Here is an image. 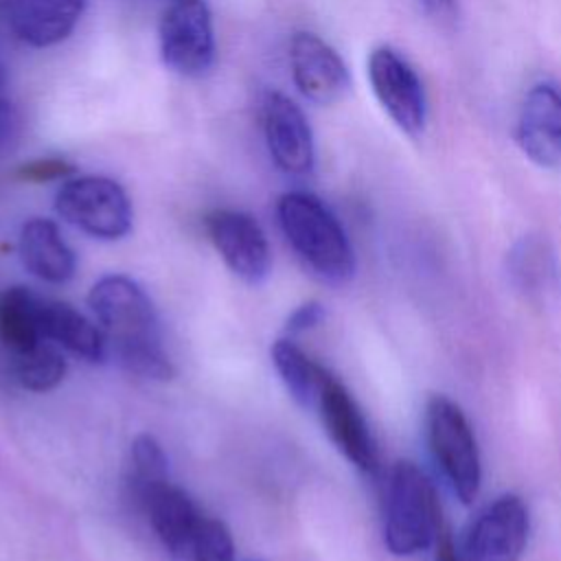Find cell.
<instances>
[{
    "label": "cell",
    "instance_id": "19",
    "mask_svg": "<svg viewBox=\"0 0 561 561\" xmlns=\"http://www.w3.org/2000/svg\"><path fill=\"white\" fill-rule=\"evenodd\" d=\"M42 298L28 287H9L0 291V344L9 355L24 353L42 340L39 327Z\"/></svg>",
    "mask_w": 561,
    "mask_h": 561
},
{
    "label": "cell",
    "instance_id": "23",
    "mask_svg": "<svg viewBox=\"0 0 561 561\" xmlns=\"http://www.w3.org/2000/svg\"><path fill=\"white\" fill-rule=\"evenodd\" d=\"M188 561H234V541L221 519L202 517L191 541Z\"/></svg>",
    "mask_w": 561,
    "mask_h": 561
},
{
    "label": "cell",
    "instance_id": "1",
    "mask_svg": "<svg viewBox=\"0 0 561 561\" xmlns=\"http://www.w3.org/2000/svg\"><path fill=\"white\" fill-rule=\"evenodd\" d=\"M88 305L101 324L105 342L112 344L114 355L125 370L160 381L175 375V368L162 348L153 302L136 280L123 274L103 276L92 285Z\"/></svg>",
    "mask_w": 561,
    "mask_h": 561
},
{
    "label": "cell",
    "instance_id": "6",
    "mask_svg": "<svg viewBox=\"0 0 561 561\" xmlns=\"http://www.w3.org/2000/svg\"><path fill=\"white\" fill-rule=\"evenodd\" d=\"M162 64L184 79L204 77L217 53L213 13L206 0H171L158 20Z\"/></svg>",
    "mask_w": 561,
    "mask_h": 561
},
{
    "label": "cell",
    "instance_id": "16",
    "mask_svg": "<svg viewBox=\"0 0 561 561\" xmlns=\"http://www.w3.org/2000/svg\"><path fill=\"white\" fill-rule=\"evenodd\" d=\"M18 250L24 267L53 285H61L75 276L77 259L57 224L46 217H31L20 228Z\"/></svg>",
    "mask_w": 561,
    "mask_h": 561
},
{
    "label": "cell",
    "instance_id": "3",
    "mask_svg": "<svg viewBox=\"0 0 561 561\" xmlns=\"http://www.w3.org/2000/svg\"><path fill=\"white\" fill-rule=\"evenodd\" d=\"M440 504L432 480L410 460H397L383 493V543L394 557H412L436 543Z\"/></svg>",
    "mask_w": 561,
    "mask_h": 561
},
{
    "label": "cell",
    "instance_id": "17",
    "mask_svg": "<svg viewBox=\"0 0 561 561\" xmlns=\"http://www.w3.org/2000/svg\"><path fill=\"white\" fill-rule=\"evenodd\" d=\"M145 513L162 546L173 557L188 561L191 541L204 517L188 493L169 482L149 497Z\"/></svg>",
    "mask_w": 561,
    "mask_h": 561
},
{
    "label": "cell",
    "instance_id": "9",
    "mask_svg": "<svg viewBox=\"0 0 561 561\" xmlns=\"http://www.w3.org/2000/svg\"><path fill=\"white\" fill-rule=\"evenodd\" d=\"M261 129L272 162L287 175H309L316 164V142L302 107L283 92H265Z\"/></svg>",
    "mask_w": 561,
    "mask_h": 561
},
{
    "label": "cell",
    "instance_id": "24",
    "mask_svg": "<svg viewBox=\"0 0 561 561\" xmlns=\"http://www.w3.org/2000/svg\"><path fill=\"white\" fill-rule=\"evenodd\" d=\"M77 173V167L59 156L33 158L15 169V175L24 182H53V180H68Z\"/></svg>",
    "mask_w": 561,
    "mask_h": 561
},
{
    "label": "cell",
    "instance_id": "14",
    "mask_svg": "<svg viewBox=\"0 0 561 561\" xmlns=\"http://www.w3.org/2000/svg\"><path fill=\"white\" fill-rule=\"evenodd\" d=\"M515 140L522 153L546 169L561 167V90L554 83H535L519 107Z\"/></svg>",
    "mask_w": 561,
    "mask_h": 561
},
{
    "label": "cell",
    "instance_id": "4",
    "mask_svg": "<svg viewBox=\"0 0 561 561\" xmlns=\"http://www.w3.org/2000/svg\"><path fill=\"white\" fill-rule=\"evenodd\" d=\"M430 451L462 504H471L482 484V462L473 427L462 408L445 394H432L425 405Z\"/></svg>",
    "mask_w": 561,
    "mask_h": 561
},
{
    "label": "cell",
    "instance_id": "21",
    "mask_svg": "<svg viewBox=\"0 0 561 561\" xmlns=\"http://www.w3.org/2000/svg\"><path fill=\"white\" fill-rule=\"evenodd\" d=\"M164 484H169V462L160 443L151 434H138L129 445L125 471L127 497L145 511L149 497Z\"/></svg>",
    "mask_w": 561,
    "mask_h": 561
},
{
    "label": "cell",
    "instance_id": "27",
    "mask_svg": "<svg viewBox=\"0 0 561 561\" xmlns=\"http://www.w3.org/2000/svg\"><path fill=\"white\" fill-rule=\"evenodd\" d=\"M434 546H436V561H460L458 546L454 543V539L447 530H440Z\"/></svg>",
    "mask_w": 561,
    "mask_h": 561
},
{
    "label": "cell",
    "instance_id": "13",
    "mask_svg": "<svg viewBox=\"0 0 561 561\" xmlns=\"http://www.w3.org/2000/svg\"><path fill=\"white\" fill-rule=\"evenodd\" d=\"M88 9V0H0L7 31L31 48L66 42Z\"/></svg>",
    "mask_w": 561,
    "mask_h": 561
},
{
    "label": "cell",
    "instance_id": "5",
    "mask_svg": "<svg viewBox=\"0 0 561 561\" xmlns=\"http://www.w3.org/2000/svg\"><path fill=\"white\" fill-rule=\"evenodd\" d=\"M55 210L81 232L114 241L131 230V202L127 191L107 175H72L55 195Z\"/></svg>",
    "mask_w": 561,
    "mask_h": 561
},
{
    "label": "cell",
    "instance_id": "28",
    "mask_svg": "<svg viewBox=\"0 0 561 561\" xmlns=\"http://www.w3.org/2000/svg\"><path fill=\"white\" fill-rule=\"evenodd\" d=\"M416 2L423 7L425 13H430V15H434V18H447V15H451L454 4H456V0H416Z\"/></svg>",
    "mask_w": 561,
    "mask_h": 561
},
{
    "label": "cell",
    "instance_id": "8",
    "mask_svg": "<svg viewBox=\"0 0 561 561\" xmlns=\"http://www.w3.org/2000/svg\"><path fill=\"white\" fill-rule=\"evenodd\" d=\"M530 517L524 500L504 493L486 504L469 524L460 561H519L528 541Z\"/></svg>",
    "mask_w": 561,
    "mask_h": 561
},
{
    "label": "cell",
    "instance_id": "10",
    "mask_svg": "<svg viewBox=\"0 0 561 561\" xmlns=\"http://www.w3.org/2000/svg\"><path fill=\"white\" fill-rule=\"evenodd\" d=\"M206 232L226 265L245 283L259 285L272 267L267 237L259 221L234 208H217L204 217Z\"/></svg>",
    "mask_w": 561,
    "mask_h": 561
},
{
    "label": "cell",
    "instance_id": "11",
    "mask_svg": "<svg viewBox=\"0 0 561 561\" xmlns=\"http://www.w3.org/2000/svg\"><path fill=\"white\" fill-rule=\"evenodd\" d=\"M296 90L311 103L333 105L351 90V72L340 53L311 31H296L287 48Z\"/></svg>",
    "mask_w": 561,
    "mask_h": 561
},
{
    "label": "cell",
    "instance_id": "7",
    "mask_svg": "<svg viewBox=\"0 0 561 561\" xmlns=\"http://www.w3.org/2000/svg\"><path fill=\"white\" fill-rule=\"evenodd\" d=\"M375 99L390 121L405 134L419 136L427 123V96L410 61L390 46H377L366 59Z\"/></svg>",
    "mask_w": 561,
    "mask_h": 561
},
{
    "label": "cell",
    "instance_id": "20",
    "mask_svg": "<svg viewBox=\"0 0 561 561\" xmlns=\"http://www.w3.org/2000/svg\"><path fill=\"white\" fill-rule=\"evenodd\" d=\"M272 362L296 403L302 408H316L322 386L331 373L316 364L300 346L287 337L274 342Z\"/></svg>",
    "mask_w": 561,
    "mask_h": 561
},
{
    "label": "cell",
    "instance_id": "12",
    "mask_svg": "<svg viewBox=\"0 0 561 561\" xmlns=\"http://www.w3.org/2000/svg\"><path fill=\"white\" fill-rule=\"evenodd\" d=\"M316 408L329 438L346 460L366 473L377 471L379 451L375 436L353 394L333 375L327 377Z\"/></svg>",
    "mask_w": 561,
    "mask_h": 561
},
{
    "label": "cell",
    "instance_id": "22",
    "mask_svg": "<svg viewBox=\"0 0 561 561\" xmlns=\"http://www.w3.org/2000/svg\"><path fill=\"white\" fill-rule=\"evenodd\" d=\"M9 368L13 379L33 392L53 390L66 375V359L50 340H42L37 346L9 355Z\"/></svg>",
    "mask_w": 561,
    "mask_h": 561
},
{
    "label": "cell",
    "instance_id": "2",
    "mask_svg": "<svg viewBox=\"0 0 561 561\" xmlns=\"http://www.w3.org/2000/svg\"><path fill=\"white\" fill-rule=\"evenodd\" d=\"M280 230L294 252L322 278L344 283L355 274V252L335 213L313 193L287 191L276 202Z\"/></svg>",
    "mask_w": 561,
    "mask_h": 561
},
{
    "label": "cell",
    "instance_id": "25",
    "mask_svg": "<svg viewBox=\"0 0 561 561\" xmlns=\"http://www.w3.org/2000/svg\"><path fill=\"white\" fill-rule=\"evenodd\" d=\"M324 318V307L316 300L311 302H305L300 305L289 318H287V324H285V331L291 335V333H300V331H307L311 327H316L320 320Z\"/></svg>",
    "mask_w": 561,
    "mask_h": 561
},
{
    "label": "cell",
    "instance_id": "15",
    "mask_svg": "<svg viewBox=\"0 0 561 561\" xmlns=\"http://www.w3.org/2000/svg\"><path fill=\"white\" fill-rule=\"evenodd\" d=\"M506 276L524 300L548 307L561 294V263L554 245L539 232L522 234L506 254Z\"/></svg>",
    "mask_w": 561,
    "mask_h": 561
},
{
    "label": "cell",
    "instance_id": "26",
    "mask_svg": "<svg viewBox=\"0 0 561 561\" xmlns=\"http://www.w3.org/2000/svg\"><path fill=\"white\" fill-rule=\"evenodd\" d=\"M13 131H15V112L0 90V151L9 145V140L13 138Z\"/></svg>",
    "mask_w": 561,
    "mask_h": 561
},
{
    "label": "cell",
    "instance_id": "18",
    "mask_svg": "<svg viewBox=\"0 0 561 561\" xmlns=\"http://www.w3.org/2000/svg\"><path fill=\"white\" fill-rule=\"evenodd\" d=\"M39 327L46 340L72 351L75 355L88 362L105 359L107 342L103 331L94 322H90L83 313H79L75 307L59 300L42 298Z\"/></svg>",
    "mask_w": 561,
    "mask_h": 561
}]
</instances>
